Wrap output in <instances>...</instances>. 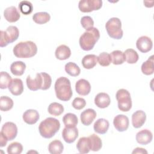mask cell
I'll list each match as a JSON object with an SVG mask.
<instances>
[{
  "mask_svg": "<svg viewBox=\"0 0 154 154\" xmlns=\"http://www.w3.org/2000/svg\"><path fill=\"white\" fill-rule=\"evenodd\" d=\"M141 72L146 75H152L154 72L153 66V55H151L147 60L144 62L141 65Z\"/></svg>",
  "mask_w": 154,
  "mask_h": 154,
  "instance_id": "83f0119b",
  "label": "cell"
},
{
  "mask_svg": "<svg viewBox=\"0 0 154 154\" xmlns=\"http://www.w3.org/2000/svg\"><path fill=\"white\" fill-rule=\"evenodd\" d=\"M124 54L125 56V61L129 64H135L139 59L138 54L133 49H126L124 52Z\"/></svg>",
  "mask_w": 154,
  "mask_h": 154,
  "instance_id": "836d02e7",
  "label": "cell"
},
{
  "mask_svg": "<svg viewBox=\"0 0 154 154\" xmlns=\"http://www.w3.org/2000/svg\"><path fill=\"white\" fill-rule=\"evenodd\" d=\"M8 140L7 138L1 133H0V147H4L7 143Z\"/></svg>",
  "mask_w": 154,
  "mask_h": 154,
  "instance_id": "7bdbcfd3",
  "label": "cell"
},
{
  "mask_svg": "<svg viewBox=\"0 0 154 154\" xmlns=\"http://www.w3.org/2000/svg\"><path fill=\"white\" fill-rule=\"evenodd\" d=\"M28 88L32 91H37L39 89L46 90L49 89L52 84V78L51 76L45 72L38 73L35 78L32 79L28 75L26 79Z\"/></svg>",
  "mask_w": 154,
  "mask_h": 154,
  "instance_id": "6da1fadb",
  "label": "cell"
},
{
  "mask_svg": "<svg viewBox=\"0 0 154 154\" xmlns=\"http://www.w3.org/2000/svg\"><path fill=\"white\" fill-rule=\"evenodd\" d=\"M11 80V76L7 72H1L0 77V88L1 89L8 88Z\"/></svg>",
  "mask_w": 154,
  "mask_h": 154,
  "instance_id": "f35d334b",
  "label": "cell"
},
{
  "mask_svg": "<svg viewBox=\"0 0 154 154\" xmlns=\"http://www.w3.org/2000/svg\"><path fill=\"white\" fill-rule=\"evenodd\" d=\"M136 46L140 52L146 53L152 49L153 42L150 37L146 35H143L137 39Z\"/></svg>",
  "mask_w": 154,
  "mask_h": 154,
  "instance_id": "7c38bea8",
  "label": "cell"
},
{
  "mask_svg": "<svg viewBox=\"0 0 154 154\" xmlns=\"http://www.w3.org/2000/svg\"><path fill=\"white\" fill-rule=\"evenodd\" d=\"M109 123L105 119H99L94 123L93 129L95 132L99 134H105L108 130Z\"/></svg>",
  "mask_w": 154,
  "mask_h": 154,
  "instance_id": "7402d4cb",
  "label": "cell"
},
{
  "mask_svg": "<svg viewBox=\"0 0 154 154\" xmlns=\"http://www.w3.org/2000/svg\"><path fill=\"white\" fill-rule=\"evenodd\" d=\"M129 121L128 117L123 114L116 116L113 120V125L116 130L119 132H123L128 129Z\"/></svg>",
  "mask_w": 154,
  "mask_h": 154,
  "instance_id": "8fae6325",
  "label": "cell"
},
{
  "mask_svg": "<svg viewBox=\"0 0 154 154\" xmlns=\"http://www.w3.org/2000/svg\"><path fill=\"white\" fill-rule=\"evenodd\" d=\"M56 58L60 60L68 59L71 55V51L69 46L65 45H61L58 46L55 52Z\"/></svg>",
  "mask_w": 154,
  "mask_h": 154,
  "instance_id": "603a6c76",
  "label": "cell"
},
{
  "mask_svg": "<svg viewBox=\"0 0 154 154\" xmlns=\"http://www.w3.org/2000/svg\"><path fill=\"white\" fill-rule=\"evenodd\" d=\"M26 69V64L21 61L13 62L10 66V71L15 76H21Z\"/></svg>",
  "mask_w": 154,
  "mask_h": 154,
  "instance_id": "d4e9b609",
  "label": "cell"
},
{
  "mask_svg": "<svg viewBox=\"0 0 154 154\" xmlns=\"http://www.w3.org/2000/svg\"><path fill=\"white\" fill-rule=\"evenodd\" d=\"M19 9L22 14L28 15L32 13L33 10V6L29 1H22L19 4Z\"/></svg>",
  "mask_w": 154,
  "mask_h": 154,
  "instance_id": "8d00e7d4",
  "label": "cell"
},
{
  "mask_svg": "<svg viewBox=\"0 0 154 154\" xmlns=\"http://www.w3.org/2000/svg\"><path fill=\"white\" fill-rule=\"evenodd\" d=\"M33 20L37 24H44L51 19L50 14L47 12H37L32 16Z\"/></svg>",
  "mask_w": 154,
  "mask_h": 154,
  "instance_id": "1f68e13d",
  "label": "cell"
},
{
  "mask_svg": "<svg viewBox=\"0 0 154 154\" xmlns=\"http://www.w3.org/2000/svg\"><path fill=\"white\" fill-rule=\"evenodd\" d=\"M0 46L1 48L7 46L9 43L16 41L19 35V31L15 26H9L5 31L1 30Z\"/></svg>",
  "mask_w": 154,
  "mask_h": 154,
  "instance_id": "ba28073f",
  "label": "cell"
},
{
  "mask_svg": "<svg viewBox=\"0 0 154 154\" xmlns=\"http://www.w3.org/2000/svg\"><path fill=\"white\" fill-rule=\"evenodd\" d=\"M7 150L8 154H20L23 150V146L20 143L13 142L9 144Z\"/></svg>",
  "mask_w": 154,
  "mask_h": 154,
  "instance_id": "ab89813d",
  "label": "cell"
},
{
  "mask_svg": "<svg viewBox=\"0 0 154 154\" xmlns=\"http://www.w3.org/2000/svg\"><path fill=\"white\" fill-rule=\"evenodd\" d=\"M105 28L108 35L112 38L119 40L122 38L123 32L122 29L121 20L119 18L109 19L105 24Z\"/></svg>",
  "mask_w": 154,
  "mask_h": 154,
  "instance_id": "8992f818",
  "label": "cell"
},
{
  "mask_svg": "<svg viewBox=\"0 0 154 154\" xmlns=\"http://www.w3.org/2000/svg\"><path fill=\"white\" fill-rule=\"evenodd\" d=\"M111 103V99L109 95L106 93H99L94 98L95 105L100 108H105L108 107Z\"/></svg>",
  "mask_w": 154,
  "mask_h": 154,
  "instance_id": "44dd1931",
  "label": "cell"
},
{
  "mask_svg": "<svg viewBox=\"0 0 154 154\" xmlns=\"http://www.w3.org/2000/svg\"><path fill=\"white\" fill-rule=\"evenodd\" d=\"M8 88L13 95H20L23 91V82L19 78H14L10 82Z\"/></svg>",
  "mask_w": 154,
  "mask_h": 154,
  "instance_id": "2e32d148",
  "label": "cell"
},
{
  "mask_svg": "<svg viewBox=\"0 0 154 154\" xmlns=\"http://www.w3.org/2000/svg\"><path fill=\"white\" fill-rule=\"evenodd\" d=\"M153 139V135L150 131L145 129L139 131L136 134V140L138 143L146 145L150 143Z\"/></svg>",
  "mask_w": 154,
  "mask_h": 154,
  "instance_id": "9a60e30c",
  "label": "cell"
},
{
  "mask_svg": "<svg viewBox=\"0 0 154 154\" xmlns=\"http://www.w3.org/2000/svg\"><path fill=\"white\" fill-rule=\"evenodd\" d=\"M88 137L90 142V150L94 152L99 151L102 147V142L100 137L94 134L90 135Z\"/></svg>",
  "mask_w": 154,
  "mask_h": 154,
  "instance_id": "484cf974",
  "label": "cell"
},
{
  "mask_svg": "<svg viewBox=\"0 0 154 154\" xmlns=\"http://www.w3.org/2000/svg\"><path fill=\"white\" fill-rule=\"evenodd\" d=\"M13 100L9 97L2 96L0 98V109L2 111H8L13 106Z\"/></svg>",
  "mask_w": 154,
  "mask_h": 154,
  "instance_id": "e575fe53",
  "label": "cell"
},
{
  "mask_svg": "<svg viewBox=\"0 0 154 154\" xmlns=\"http://www.w3.org/2000/svg\"><path fill=\"white\" fill-rule=\"evenodd\" d=\"M60 128V123L57 119L48 117L40 122L38 131L42 137L45 138H51L58 131Z\"/></svg>",
  "mask_w": 154,
  "mask_h": 154,
  "instance_id": "277c9868",
  "label": "cell"
},
{
  "mask_svg": "<svg viewBox=\"0 0 154 154\" xmlns=\"http://www.w3.org/2000/svg\"><path fill=\"white\" fill-rule=\"evenodd\" d=\"M64 69L66 72L72 76H77L81 72L79 66L73 62H69L66 64Z\"/></svg>",
  "mask_w": 154,
  "mask_h": 154,
  "instance_id": "d6a6232c",
  "label": "cell"
},
{
  "mask_svg": "<svg viewBox=\"0 0 154 154\" xmlns=\"http://www.w3.org/2000/svg\"><path fill=\"white\" fill-rule=\"evenodd\" d=\"M54 88L57 97L62 101L69 100L73 94L70 80L64 76L58 78L55 83Z\"/></svg>",
  "mask_w": 154,
  "mask_h": 154,
  "instance_id": "7a4b0ae2",
  "label": "cell"
},
{
  "mask_svg": "<svg viewBox=\"0 0 154 154\" xmlns=\"http://www.w3.org/2000/svg\"><path fill=\"white\" fill-rule=\"evenodd\" d=\"M64 150L63 143L58 140L51 141L48 146V150L52 154H60Z\"/></svg>",
  "mask_w": 154,
  "mask_h": 154,
  "instance_id": "f546056e",
  "label": "cell"
},
{
  "mask_svg": "<svg viewBox=\"0 0 154 154\" xmlns=\"http://www.w3.org/2000/svg\"><path fill=\"white\" fill-rule=\"evenodd\" d=\"M1 133L7 138L8 141L13 140L17 134V126L13 122H7L2 125Z\"/></svg>",
  "mask_w": 154,
  "mask_h": 154,
  "instance_id": "30bf717a",
  "label": "cell"
},
{
  "mask_svg": "<svg viewBox=\"0 0 154 154\" xmlns=\"http://www.w3.org/2000/svg\"><path fill=\"white\" fill-rule=\"evenodd\" d=\"M132 153H147V151L143 148L137 147L132 152Z\"/></svg>",
  "mask_w": 154,
  "mask_h": 154,
  "instance_id": "ee69618b",
  "label": "cell"
},
{
  "mask_svg": "<svg viewBox=\"0 0 154 154\" xmlns=\"http://www.w3.org/2000/svg\"><path fill=\"white\" fill-rule=\"evenodd\" d=\"M96 117V112L91 108L83 111L80 116L81 123L85 126H89Z\"/></svg>",
  "mask_w": 154,
  "mask_h": 154,
  "instance_id": "e0dca14e",
  "label": "cell"
},
{
  "mask_svg": "<svg viewBox=\"0 0 154 154\" xmlns=\"http://www.w3.org/2000/svg\"><path fill=\"white\" fill-rule=\"evenodd\" d=\"M98 63L103 67L108 66L111 63V58L109 54L107 52H102L97 57Z\"/></svg>",
  "mask_w": 154,
  "mask_h": 154,
  "instance_id": "74e56055",
  "label": "cell"
},
{
  "mask_svg": "<svg viewBox=\"0 0 154 154\" xmlns=\"http://www.w3.org/2000/svg\"><path fill=\"white\" fill-rule=\"evenodd\" d=\"M48 111L50 114L55 116H58L64 112V107L59 103L52 102L49 105Z\"/></svg>",
  "mask_w": 154,
  "mask_h": 154,
  "instance_id": "d590c367",
  "label": "cell"
},
{
  "mask_svg": "<svg viewBox=\"0 0 154 154\" xmlns=\"http://www.w3.org/2000/svg\"><path fill=\"white\" fill-rule=\"evenodd\" d=\"M13 52L17 58H28L34 57L37 54V47L34 42L30 40L20 42L14 46Z\"/></svg>",
  "mask_w": 154,
  "mask_h": 154,
  "instance_id": "3957f363",
  "label": "cell"
},
{
  "mask_svg": "<svg viewBox=\"0 0 154 154\" xmlns=\"http://www.w3.org/2000/svg\"><path fill=\"white\" fill-rule=\"evenodd\" d=\"M22 118L26 123L28 125H34L39 120L40 116L37 110L30 109L23 112Z\"/></svg>",
  "mask_w": 154,
  "mask_h": 154,
  "instance_id": "ffe728a7",
  "label": "cell"
},
{
  "mask_svg": "<svg viewBox=\"0 0 154 154\" xmlns=\"http://www.w3.org/2000/svg\"><path fill=\"white\" fill-rule=\"evenodd\" d=\"M75 90L79 95L87 96L91 91V85L87 80L80 79L76 82Z\"/></svg>",
  "mask_w": 154,
  "mask_h": 154,
  "instance_id": "5bb4252c",
  "label": "cell"
},
{
  "mask_svg": "<svg viewBox=\"0 0 154 154\" xmlns=\"http://www.w3.org/2000/svg\"><path fill=\"white\" fill-rule=\"evenodd\" d=\"M119 109L123 112L129 111L132 108V99L130 93L126 89H119L116 94Z\"/></svg>",
  "mask_w": 154,
  "mask_h": 154,
  "instance_id": "52a82bcc",
  "label": "cell"
},
{
  "mask_svg": "<svg viewBox=\"0 0 154 154\" xmlns=\"http://www.w3.org/2000/svg\"><path fill=\"white\" fill-rule=\"evenodd\" d=\"M20 13L14 6H10L5 9L4 17L9 22H15L20 18Z\"/></svg>",
  "mask_w": 154,
  "mask_h": 154,
  "instance_id": "d6986e66",
  "label": "cell"
},
{
  "mask_svg": "<svg viewBox=\"0 0 154 154\" xmlns=\"http://www.w3.org/2000/svg\"><path fill=\"white\" fill-rule=\"evenodd\" d=\"M110 55L111 58V62L115 65L122 64L125 61V54L120 50H115L112 51Z\"/></svg>",
  "mask_w": 154,
  "mask_h": 154,
  "instance_id": "4dcf8cb0",
  "label": "cell"
},
{
  "mask_svg": "<svg viewBox=\"0 0 154 154\" xmlns=\"http://www.w3.org/2000/svg\"><path fill=\"white\" fill-rule=\"evenodd\" d=\"M100 38V32L97 28L93 27L90 30L85 31L79 40L80 47L84 51L91 50Z\"/></svg>",
  "mask_w": 154,
  "mask_h": 154,
  "instance_id": "5b68a950",
  "label": "cell"
},
{
  "mask_svg": "<svg viewBox=\"0 0 154 154\" xmlns=\"http://www.w3.org/2000/svg\"><path fill=\"white\" fill-rule=\"evenodd\" d=\"M146 120V113L142 110H138L132 115V124L135 128H141Z\"/></svg>",
  "mask_w": 154,
  "mask_h": 154,
  "instance_id": "ac0fdd59",
  "label": "cell"
},
{
  "mask_svg": "<svg viewBox=\"0 0 154 154\" xmlns=\"http://www.w3.org/2000/svg\"><path fill=\"white\" fill-rule=\"evenodd\" d=\"M76 148L80 153H87L90 152V142L88 137H81L76 144Z\"/></svg>",
  "mask_w": 154,
  "mask_h": 154,
  "instance_id": "4316f807",
  "label": "cell"
},
{
  "mask_svg": "<svg viewBox=\"0 0 154 154\" xmlns=\"http://www.w3.org/2000/svg\"><path fill=\"white\" fill-rule=\"evenodd\" d=\"M102 6V0H81L78 4L79 10L83 13H88L94 10H98Z\"/></svg>",
  "mask_w": 154,
  "mask_h": 154,
  "instance_id": "9c48e42d",
  "label": "cell"
},
{
  "mask_svg": "<svg viewBox=\"0 0 154 154\" xmlns=\"http://www.w3.org/2000/svg\"><path fill=\"white\" fill-rule=\"evenodd\" d=\"M97 63V57L94 54L85 55L82 59V65L87 69H91L95 67Z\"/></svg>",
  "mask_w": 154,
  "mask_h": 154,
  "instance_id": "cb8c5ba5",
  "label": "cell"
},
{
  "mask_svg": "<svg viewBox=\"0 0 154 154\" xmlns=\"http://www.w3.org/2000/svg\"><path fill=\"white\" fill-rule=\"evenodd\" d=\"M63 122L65 127H76L78 124V117L73 113H67L63 117Z\"/></svg>",
  "mask_w": 154,
  "mask_h": 154,
  "instance_id": "f1b7e54d",
  "label": "cell"
},
{
  "mask_svg": "<svg viewBox=\"0 0 154 154\" xmlns=\"http://www.w3.org/2000/svg\"><path fill=\"white\" fill-rule=\"evenodd\" d=\"M81 24L86 31H88L93 28L94 21L90 16H85L82 17L81 19Z\"/></svg>",
  "mask_w": 154,
  "mask_h": 154,
  "instance_id": "60d3db41",
  "label": "cell"
},
{
  "mask_svg": "<svg viewBox=\"0 0 154 154\" xmlns=\"http://www.w3.org/2000/svg\"><path fill=\"white\" fill-rule=\"evenodd\" d=\"M72 106L78 110H80L85 106L86 102L85 100L82 97H77L75 98L72 103Z\"/></svg>",
  "mask_w": 154,
  "mask_h": 154,
  "instance_id": "b9f144b4",
  "label": "cell"
},
{
  "mask_svg": "<svg viewBox=\"0 0 154 154\" xmlns=\"http://www.w3.org/2000/svg\"><path fill=\"white\" fill-rule=\"evenodd\" d=\"M62 137L67 143H72L78 137V130L76 127H65L62 131Z\"/></svg>",
  "mask_w": 154,
  "mask_h": 154,
  "instance_id": "4fadbf2b",
  "label": "cell"
}]
</instances>
